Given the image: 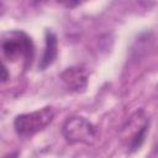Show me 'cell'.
<instances>
[{
  "label": "cell",
  "mask_w": 158,
  "mask_h": 158,
  "mask_svg": "<svg viewBox=\"0 0 158 158\" xmlns=\"http://www.w3.org/2000/svg\"><path fill=\"white\" fill-rule=\"evenodd\" d=\"M2 53L11 60L17 62L20 59L30 63L33 58V43L31 38L22 31H11L2 40Z\"/></svg>",
  "instance_id": "7a4b0ae2"
},
{
  "label": "cell",
  "mask_w": 158,
  "mask_h": 158,
  "mask_svg": "<svg viewBox=\"0 0 158 158\" xmlns=\"http://www.w3.org/2000/svg\"><path fill=\"white\" fill-rule=\"evenodd\" d=\"M7 79V75H6V67L2 65V81H6Z\"/></svg>",
  "instance_id": "ba28073f"
},
{
  "label": "cell",
  "mask_w": 158,
  "mask_h": 158,
  "mask_svg": "<svg viewBox=\"0 0 158 158\" xmlns=\"http://www.w3.org/2000/svg\"><path fill=\"white\" fill-rule=\"evenodd\" d=\"M62 133L69 143L91 144L98 137L95 126L81 116H73L67 118L62 126Z\"/></svg>",
  "instance_id": "3957f363"
},
{
  "label": "cell",
  "mask_w": 158,
  "mask_h": 158,
  "mask_svg": "<svg viewBox=\"0 0 158 158\" xmlns=\"http://www.w3.org/2000/svg\"><path fill=\"white\" fill-rule=\"evenodd\" d=\"M57 52H58V46H57L56 35L52 31H46V46H44V52L41 59L40 68L44 69L48 65H51L57 57Z\"/></svg>",
  "instance_id": "8992f818"
},
{
  "label": "cell",
  "mask_w": 158,
  "mask_h": 158,
  "mask_svg": "<svg viewBox=\"0 0 158 158\" xmlns=\"http://www.w3.org/2000/svg\"><path fill=\"white\" fill-rule=\"evenodd\" d=\"M60 79L68 90L79 93L88 85V72L83 67H70L60 74Z\"/></svg>",
  "instance_id": "5b68a950"
},
{
  "label": "cell",
  "mask_w": 158,
  "mask_h": 158,
  "mask_svg": "<svg viewBox=\"0 0 158 158\" xmlns=\"http://www.w3.org/2000/svg\"><path fill=\"white\" fill-rule=\"evenodd\" d=\"M54 117V111L52 107L47 106L41 110L22 114L16 116L14 121L15 131L21 137H31L41 131H43Z\"/></svg>",
  "instance_id": "6da1fadb"
},
{
  "label": "cell",
  "mask_w": 158,
  "mask_h": 158,
  "mask_svg": "<svg viewBox=\"0 0 158 158\" xmlns=\"http://www.w3.org/2000/svg\"><path fill=\"white\" fill-rule=\"evenodd\" d=\"M79 1L80 0H57V2H59L60 5H63L64 7H68V9L75 7L79 4Z\"/></svg>",
  "instance_id": "52a82bcc"
},
{
  "label": "cell",
  "mask_w": 158,
  "mask_h": 158,
  "mask_svg": "<svg viewBox=\"0 0 158 158\" xmlns=\"http://www.w3.org/2000/svg\"><path fill=\"white\" fill-rule=\"evenodd\" d=\"M148 127H149V120L142 110L136 111L128 118L125 131H126V141L130 151L132 152L137 151L142 146L147 136Z\"/></svg>",
  "instance_id": "277c9868"
}]
</instances>
